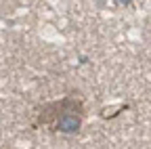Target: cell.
<instances>
[{
	"instance_id": "6da1fadb",
	"label": "cell",
	"mask_w": 151,
	"mask_h": 149,
	"mask_svg": "<svg viewBox=\"0 0 151 149\" xmlns=\"http://www.w3.org/2000/svg\"><path fill=\"white\" fill-rule=\"evenodd\" d=\"M86 116L84 101L78 92H69L59 101H50L34 109V128L46 130V132H61L76 135L80 132L82 122Z\"/></svg>"
}]
</instances>
